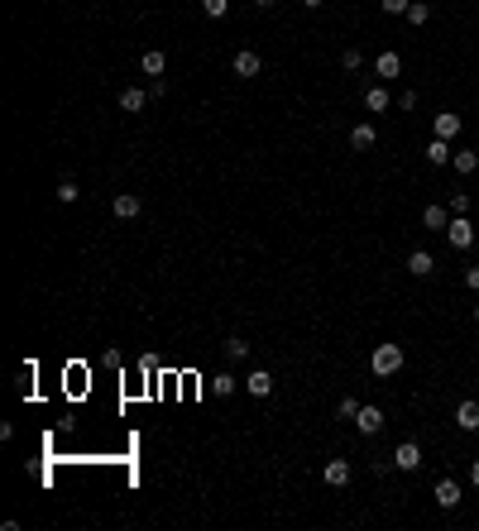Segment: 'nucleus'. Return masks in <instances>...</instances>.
<instances>
[{
    "instance_id": "nucleus-1",
    "label": "nucleus",
    "mask_w": 479,
    "mask_h": 531,
    "mask_svg": "<svg viewBox=\"0 0 479 531\" xmlns=\"http://www.w3.org/2000/svg\"><path fill=\"white\" fill-rule=\"evenodd\" d=\"M403 345H374V354H369V369H374V378H393V373L403 369Z\"/></svg>"
},
{
    "instance_id": "nucleus-2",
    "label": "nucleus",
    "mask_w": 479,
    "mask_h": 531,
    "mask_svg": "<svg viewBox=\"0 0 479 531\" xmlns=\"http://www.w3.org/2000/svg\"><path fill=\"white\" fill-rule=\"evenodd\" d=\"M446 240H450V249H470V244H475V226H470V216H450Z\"/></svg>"
},
{
    "instance_id": "nucleus-3",
    "label": "nucleus",
    "mask_w": 479,
    "mask_h": 531,
    "mask_svg": "<svg viewBox=\"0 0 479 531\" xmlns=\"http://www.w3.org/2000/svg\"><path fill=\"white\" fill-rule=\"evenodd\" d=\"M393 469H403V474H417V469H422V445H417V440H403L398 450H393Z\"/></svg>"
},
{
    "instance_id": "nucleus-4",
    "label": "nucleus",
    "mask_w": 479,
    "mask_h": 531,
    "mask_svg": "<svg viewBox=\"0 0 479 531\" xmlns=\"http://www.w3.org/2000/svg\"><path fill=\"white\" fill-rule=\"evenodd\" d=\"M431 498H436V507H446V512H455V507H460V483H455V479H436V488H431Z\"/></svg>"
},
{
    "instance_id": "nucleus-5",
    "label": "nucleus",
    "mask_w": 479,
    "mask_h": 531,
    "mask_svg": "<svg viewBox=\"0 0 479 531\" xmlns=\"http://www.w3.org/2000/svg\"><path fill=\"white\" fill-rule=\"evenodd\" d=\"M355 431H360V435H379V431H383V412H379V407H360Z\"/></svg>"
},
{
    "instance_id": "nucleus-6",
    "label": "nucleus",
    "mask_w": 479,
    "mask_h": 531,
    "mask_svg": "<svg viewBox=\"0 0 479 531\" xmlns=\"http://www.w3.org/2000/svg\"><path fill=\"white\" fill-rule=\"evenodd\" d=\"M321 479L331 483V488H345V483H350V460H326Z\"/></svg>"
},
{
    "instance_id": "nucleus-7",
    "label": "nucleus",
    "mask_w": 479,
    "mask_h": 531,
    "mask_svg": "<svg viewBox=\"0 0 479 531\" xmlns=\"http://www.w3.org/2000/svg\"><path fill=\"white\" fill-rule=\"evenodd\" d=\"M245 393H250V398H269V393H273V373L269 369H255L250 378H245Z\"/></svg>"
},
{
    "instance_id": "nucleus-8",
    "label": "nucleus",
    "mask_w": 479,
    "mask_h": 531,
    "mask_svg": "<svg viewBox=\"0 0 479 531\" xmlns=\"http://www.w3.org/2000/svg\"><path fill=\"white\" fill-rule=\"evenodd\" d=\"M455 426H460V431H479V403L475 398H465V403L455 407Z\"/></svg>"
},
{
    "instance_id": "nucleus-9",
    "label": "nucleus",
    "mask_w": 479,
    "mask_h": 531,
    "mask_svg": "<svg viewBox=\"0 0 479 531\" xmlns=\"http://www.w3.org/2000/svg\"><path fill=\"white\" fill-rule=\"evenodd\" d=\"M388 106H393V96H388V86H369V91H365V111H369V115H383Z\"/></svg>"
},
{
    "instance_id": "nucleus-10",
    "label": "nucleus",
    "mask_w": 479,
    "mask_h": 531,
    "mask_svg": "<svg viewBox=\"0 0 479 531\" xmlns=\"http://www.w3.org/2000/svg\"><path fill=\"white\" fill-rule=\"evenodd\" d=\"M259 67H264V63H259L255 49H240L235 53V77H259Z\"/></svg>"
},
{
    "instance_id": "nucleus-11",
    "label": "nucleus",
    "mask_w": 479,
    "mask_h": 531,
    "mask_svg": "<svg viewBox=\"0 0 479 531\" xmlns=\"http://www.w3.org/2000/svg\"><path fill=\"white\" fill-rule=\"evenodd\" d=\"M374 72H379L383 81H393L403 72V58H398V53H379V58H374Z\"/></svg>"
},
{
    "instance_id": "nucleus-12",
    "label": "nucleus",
    "mask_w": 479,
    "mask_h": 531,
    "mask_svg": "<svg viewBox=\"0 0 479 531\" xmlns=\"http://www.w3.org/2000/svg\"><path fill=\"white\" fill-rule=\"evenodd\" d=\"M139 211H144V201H139L134 192H120V196H115V216H120V221H134Z\"/></svg>"
},
{
    "instance_id": "nucleus-13",
    "label": "nucleus",
    "mask_w": 479,
    "mask_h": 531,
    "mask_svg": "<svg viewBox=\"0 0 479 531\" xmlns=\"http://www.w3.org/2000/svg\"><path fill=\"white\" fill-rule=\"evenodd\" d=\"M450 158H455V153H450V139H431V144H427V163H431V168H446Z\"/></svg>"
},
{
    "instance_id": "nucleus-14",
    "label": "nucleus",
    "mask_w": 479,
    "mask_h": 531,
    "mask_svg": "<svg viewBox=\"0 0 479 531\" xmlns=\"http://www.w3.org/2000/svg\"><path fill=\"white\" fill-rule=\"evenodd\" d=\"M450 168H455V173H460V177L479 173V148H460V153L450 158Z\"/></svg>"
},
{
    "instance_id": "nucleus-15",
    "label": "nucleus",
    "mask_w": 479,
    "mask_h": 531,
    "mask_svg": "<svg viewBox=\"0 0 479 531\" xmlns=\"http://www.w3.org/2000/svg\"><path fill=\"white\" fill-rule=\"evenodd\" d=\"M422 226H427V230H441V235H446L450 211H446V206H427V211H422Z\"/></svg>"
},
{
    "instance_id": "nucleus-16",
    "label": "nucleus",
    "mask_w": 479,
    "mask_h": 531,
    "mask_svg": "<svg viewBox=\"0 0 479 531\" xmlns=\"http://www.w3.org/2000/svg\"><path fill=\"white\" fill-rule=\"evenodd\" d=\"M408 268H413V278H427L431 268H436V258H431L427 249H413V254H408Z\"/></svg>"
},
{
    "instance_id": "nucleus-17",
    "label": "nucleus",
    "mask_w": 479,
    "mask_h": 531,
    "mask_svg": "<svg viewBox=\"0 0 479 531\" xmlns=\"http://www.w3.org/2000/svg\"><path fill=\"white\" fill-rule=\"evenodd\" d=\"M374 139H379V134H374V125H355V129H350V148H360V153H369V148H374Z\"/></svg>"
},
{
    "instance_id": "nucleus-18",
    "label": "nucleus",
    "mask_w": 479,
    "mask_h": 531,
    "mask_svg": "<svg viewBox=\"0 0 479 531\" xmlns=\"http://www.w3.org/2000/svg\"><path fill=\"white\" fill-rule=\"evenodd\" d=\"M431 129H436V139H455V134H460V115H436V125H431Z\"/></svg>"
},
{
    "instance_id": "nucleus-19",
    "label": "nucleus",
    "mask_w": 479,
    "mask_h": 531,
    "mask_svg": "<svg viewBox=\"0 0 479 531\" xmlns=\"http://www.w3.org/2000/svg\"><path fill=\"white\" fill-rule=\"evenodd\" d=\"M120 111H129V115L144 111V86H125V91H120Z\"/></svg>"
},
{
    "instance_id": "nucleus-20",
    "label": "nucleus",
    "mask_w": 479,
    "mask_h": 531,
    "mask_svg": "<svg viewBox=\"0 0 479 531\" xmlns=\"http://www.w3.org/2000/svg\"><path fill=\"white\" fill-rule=\"evenodd\" d=\"M144 77H163V67H168V58H163V53L159 49H149V53H144Z\"/></svg>"
},
{
    "instance_id": "nucleus-21",
    "label": "nucleus",
    "mask_w": 479,
    "mask_h": 531,
    "mask_svg": "<svg viewBox=\"0 0 479 531\" xmlns=\"http://www.w3.org/2000/svg\"><path fill=\"white\" fill-rule=\"evenodd\" d=\"M53 196H58L63 206H72V201H77V196H82V187H77V182H72V177H63V182H58V192H53Z\"/></svg>"
},
{
    "instance_id": "nucleus-22",
    "label": "nucleus",
    "mask_w": 479,
    "mask_h": 531,
    "mask_svg": "<svg viewBox=\"0 0 479 531\" xmlns=\"http://www.w3.org/2000/svg\"><path fill=\"white\" fill-rule=\"evenodd\" d=\"M403 19H408V24H413V29H417V24H427V19H431V5H422V0H413V5H408V15H403Z\"/></svg>"
},
{
    "instance_id": "nucleus-23",
    "label": "nucleus",
    "mask_w": 479,
    "mask_h": 531,
    "mask_svg": "<svg viewBox=\"0 0 479 531\" xmlns=\"http://www.w3.org/2000/svg\"><path fill=\"white\" fill-rule=\"evenodd\" d=\"M335 417L355 421V417H360V403H355V398H340V403H335Z\"/></svg>"
},
{
    "instance_id": "nucleus-24",
    "label": "nucleus",
    "mask_w": 479,
    "mask_h": 531,
    "mask_svg": "<svg viewBox=\"0 0 479 531\" xmlns=\"http://www.w3.org/2000/svg\"><path fill=\"white\" fill-rule=\"evenodd\" d=\"M202 10H207L211 19H225V10H230V0H202Z\"/></svg>"
},
{
    "instance_id": "nucleus-25",
    "label": "nucleus",
    "mask_w": 479,
    "mask_h": 531,
    "mask_svg": "<svg viewBox=\"0 0 479 531\" xmlns=\"http://www.w3.org/2000/svg\"><path fill=\"white\" fill-rule=\"evenodd\" d=\"M360 63H365V53H360V49H345V53H340V67H345V72H355Z\"/></svg>"
},
{
    "instance_id": "nucleus-26",
    "label": "nucleus",
    "mask_w": 479,
    "mask_h": 531,
    "mask_svg": "<svg viewBox=\"0 0 479 531\" xmlns=\"http://www.w3.org/2000/svg\"><path fill=\"white\" fill-rule=\"evenodd\" d=\"M225 354H230V359H245V354H250V345H245L240 335H230V340H225Z\"/></svg>"
},
{
    "instance_id": "nucleus-27",
    "label": "nucleus",
    "mask_w": 479,
    "mask_h": 531,
    "mask_svg": "<svg viewBox=\"0 0 479 531\" xmlns=\"http://www.w3.org/2000/svg\"><path fill=\"white\" fill-rule=\"evenodd\" d=\"M211 388H216L221 398H230V393H235V378H230V373H221V378H216V383H211Z\"/></svg>"
},
{
    "instance_id": "nucleus-28",
    "label": "nucleus",
    "mask_w": 479,
    "mask_h": 531,
    "mask_svg": "<svg viewBox=\"0 0 479 531\" xmlns=\"http://www.w3.org/2000/svg\"><path fill=\"white\" fill-rule=\"evenodd\" d=\"M465 211H470V196L455 192V196H450V216H465Z\"/></svg>"
},
{
    "instance_id": "nucleus-29",
    "label": "nucleus",
    "mask_w": 479,
    "mask_h": 531,
    "mask_svg": "<svg viewBox=\"0 0 479 531\" xmlns=\"http://www.w3.org/2000/svg\"><path fill=\"white\" fill-rule=\"evenodd\" d=\"M383 10H388V15H408V5H413V0H379Z\"/></svg>"
},
{
    "instance_id": "nucleus-30",
    "label": "nucleus",
    "mask_w": 479,
    "mask_h": 531,
    "mask_svg": "<svg viewBox=\"0 0 479 531\" xmlns=\"http://www.w3.org/2000/svg\"><path fill=\"white\" fill-rule=\"evenodd\" d=\"M29 388H34V369H29V364H24V369H19V393L29 398Z\"/></svg>"
},
{
    "instance_id": "nucleus-31",
    "label": "nucleus",
    "mask_w": 479,
    "mask_h": 531,
    "mask_svg": "<svg viewBox=\"0 0 479 531\" xmlns=\"http://www.w3.org/2000/svg\"><path fill=\"white\" fill-rule=\"evenodd\" d=\"M465 288H475V292H479V263H475V268H465Z\"/></svg>"
},
{
    "instance_id": "nucleus-32",
    "label": "nucleus",
    "mask_w": 479,
    "mask_h": 531,
    "mask_svg": "<svg viewBox=\"0 0 479 531\" xmlns=\"http://www.w3.org/2000/svg\"><path fill=\"white\" fill-rule=\"evenodd\" d=\"M470 483H475V488H479V460H475V465H470Z\"/></svg>"
},
{
    "instance_id": "nucleus-33",
    "label": "nucleus",
    "mask_w": 479,
    "mask_h": 531,
    "mask_svg": "<svg viewBox=\"0 0 479 531\" xmlns=\"http://www.w3.org/2000/svg\"><path fill=\"white\" fill-rule=\"evenodd\" d=\"M302 5H307V10H321V5H326V0H302Z\"/></svg>"
},
{
    "instance_id": "nucleus-34",
    "label": "nucleus",
    "mask_w": 479,
    "mask_h": 531,
    "mask_svg": "<svg viewBox=\"0 0 479 531\" xmlns=\"http://www.w3.org/2000/svg\"><path fill=\"white\" fill-rule=\"evenodd\" d=\"M255 5H278V0H255Z\"/></svg>"
},
{
    "instance_id": "nucleus-35",
    "label": "nucleus",
    "mask_w": 479,
    "mask_h": 531,
    "mask_svg": "<svg viewBox=\"0 0 479 531\" xmlns=\"http://www.w3.org/2000/svg\"><path fill=\"white\" fill-rule=\"evenodd\" d=\"M475 325H479V306H475Z\"/></svg>"
}]
</instances>
